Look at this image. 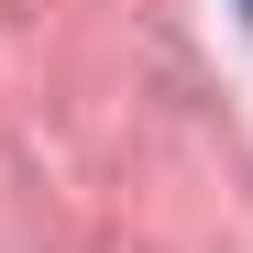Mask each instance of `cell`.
<instances>
[{"instance_id":"6da1fadb","label":"cell","mask_w":253,"mask_h":253,"mask_svg":"<svg viewBox=\"0 0 253 253\" xmlns=\"http://www.w3.org/2000/svg\"><path fill=\"white\" fill-rule=\"evenodd\" d=\"M242 11H253V0H242Z\"/></svg>"}]
</instances>
